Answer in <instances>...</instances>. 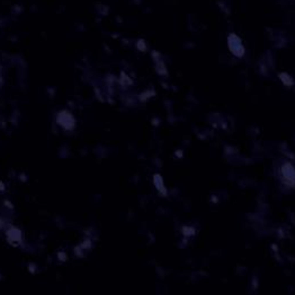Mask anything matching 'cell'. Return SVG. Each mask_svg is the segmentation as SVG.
<instances>
[{
    "instance_id": "cell-1",
    "label": "cell",
    "mask_w": 295,
    "mask_h": 295,
    "mask_svg": "<svg viewBox=\"0 0 295 295\" xmlns=\"http://www.w3.org/2000/svg\"><path fill=\"white\" fill-rule=\"evenodd\" d=\"M282 177L284 182L289 187H295V167L289 163L282 166Z\"/></svg>"
},
{
    "instance_id": "cell-2",
    "label": "cell",
    "mask_w": 295,
    "mask_h": 295,
    "mask_svg": "<svg viewBox=\"0 0 295 295\" xmlns=\"http://www.w3.org/2000/svg\"><path fill=\"white\" fill-rule=\"evenodd\" d=\"M229 48L231 52L237 57H242L245 54V48L241 44V40L234 34H231L229 36Z\"/></svg>"
},
{
    "instance_id": "cell-3",
    "label": "cell",
    "mask_w": 295,
    "mask_h": 295,
    "mask_svg": "<svg viewBox=\"0 0 295 295\" xmlns=\"http://www.w3.org/2000/svg\"><path fill=\"white\" fill-rule=\"evenodd\" d=\"M281 79L282 81L285 84V85H287V86H291V85H293V81H292V78L288 76V75H285V74H281Z\"/></svg>"
}]
</instances>
